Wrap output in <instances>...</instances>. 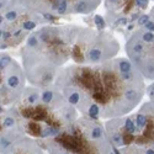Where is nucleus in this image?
<instances>
[{
    "label": "nucleus",
    "mask_w": 154,
    "mask_h": 154,
    "mask_svg": "<svg viewBox=\"0 0 154 154\" xmlns=\"http://www.w3.org/2000/svg\"><path fill=\"white\" fill-rule=\"evenodd\" d=\"M84 116L117 119L130 113L143 99L144 76L127 58L63 68L51 86Z\"/></svg>",
    "instance_id": "obj_1"
},
{
    "label": "nucleus",
    "mask_w": 154,
    "mask_h": 154,
    "mask_svg": "<svg viewBox=\"0 0 154 154\" xmlns=\"http://www.w3.org/2000/svg\"><path fill=\"white\" fill-rule=\"evenodd\" d=\"M102 35L104 31L72 25H45L31 32L21 49L27 82L41 89L51 88L70 59L80 66L91 64L90 52Z\"/></svg>",
    "instance_id": "obj_2"
},
{
    "label": "nucleus",
    "mask_w": 154,
    "mask_h": 154,
    "mask_svg": "<svg viewBox=\"0 0 154 154\" xmlns=\"http://www.w3.org/2000/svg\"><path fill=\"white\" fill-rule=\"evenodd\" d=\"M8 111L23 134L37 139L53 138L78 120L76 109L53 88H25Z\"/></svg>",
    "instance_id": "obj_3"
},
{
    "label": "nucleus",
    "mask_w": 154,
    "mask_h": 154,
    "mask_svg": "<svg viewBox=\"0 0 154 154\" xmlns=\"http://www.w3.org/2000/svg\"><path fill=\"white\" fill-rule=\"evenodd\" d=\"M49 154H110L111 143L100 121L82 116L56 137L38 139Z\"/></svg>",
    "instance_id": "obj_4"
},
{
    "label": "nucleus",
    "mask_w": 154,
    "mask_h": 154,
    "mask_svg": "<svg viewBox=\"0 0 154 154\" xmlns=\"http://www.w3.org/2000/svg\"><path fill=\"white\" fill-rule=\"evenodd\" d=\"M148 15L149 21L128 38L126 52L140 74L146 79L154 80V6Z\"/></svg>",
    "instance_id": "obj_5"
},
{
    "label": "nucleus",
    "mask_w": 154,
    "mask_h": 154,
    "mask_svg": "<svg viewBox=\"0 0 154 154\" xmlns=\"http://www.w3.org/2000/svg\"><path fill=\"white\" fill-rule=\"evenodd\" d=\"M25 6L51 21L56 17L73 14H90L100 4L101 0H19Z\"/></svg>",
    "instance_id": "obj_6"
},
{
    "label": "nucleus",
    "mask_w": 154,
    "mask_h": 154,
    "mask_svg": "<svg viewBox=\"0 0 154 154\" xmlns=\"http://www.w3.org/2000/svg\"><path fill=\"white\" fill-rule=\"evenodd\" d=\"M2 80L0 94L2 105H12L25 90V82L27 80L23 68L9 54H2L0 58Z\"/></svg>",
    "instance_id": "obj_7"
},
{
    "label": "nucleus",
    "mask_w": 154,
    "mask_h": 154,
    "mask_svg": "<svg viewBox=\"0 0 154 154\" xmlns=\"http://www.w3.org/2000/svg\"><path fill=\"white\" fill-rule=\"evenodd\" d=\"M105 6L107 10V19L116 22L120 19H127L125 15L131 12L134 6H137L136 0H105ZM138 8V6H137Z\"/></svg>",
    "instance_id": "obj_8"
},
{
    "label": "nucleus",
    "mask_w": 154,
    "mask_h": 154,
    "mask_svg": "<svg viewBox=\"0 0 154 154\" xmlns=\"http://www.w3.org/2000/svg\"><path fill=\"white\" fill-rule=\"evenodd\" d=\"M6 154H43V150L37 140L23 136Z\"/></svg>",
    "instance_id": "obj_9"
},
{
    "label": "nucleus",
    "mask_w": 154,
    "mask_h": 154,
    "mask_svg": "<svg viewBox=\"0 0 154 154\" xmlns=\"http://www.w3.org/2000/svg\"><path fill=\"white\" fill-rule=\"evenodd\" d=\"M120 150L122 154H144V149L136 146V144L122 147V148H120Z\"/></svg>",
    "instance_id": "obj_10"
},
{
    "label": "nucleus",
    "mask_w": 154,
    "mask_h": 154,
    "mask_svg": "<svg viewBox=\"0 0 154 154\" xmlns=\"http://www.w3.org/2000/svg\"><path fill=\"white\" fill-rule=\"evenodd\" d=\"M94 22H95V25L97 26V29H99V30L105 29V26H106L105 20L102 19V16H100V15H96V16L94 17Z\"/></svg>",
    "instance_id": "obj_11"
},
{
    "label": "nucleus",
    "mask_w": 154,
    "mask_h": 154,
    "mask_svg": "<svg viewBox=\"0 0 154 154\" xmlns=\"http://www.w3.org/2000/svg\"><path fill=\"white\" fill-rule=\"evenodd\" d=\"M148 21H149V15H142V16H140V17L138 19V21H137L138 27L144 26V25H146Z\"/></svg>",
    "instance_id": "obj_12"
},
{
    "label": "nucleus",
    "mask_w": 154,
    "mask_h": 154,
    "mask_svg": "<svg viewBox=\"0 0 154 154\" xmlns=\"http://www.w3.org/2000/svg\"><path fill=\"white\" fill-rule=\"evenodd\" d=\"M148 3H149V0H136V4H137V6H138L139 10H144V9H147Z\"/></svg>",
    "instance_id": "obj_13"
},
{
    "label": "nucleus",
    "mask_w": 154,
    "mask_h": 154,
    "mask_svg": "<svg viewBox=\"0 0 154 154\" xmlns=\"http://www.w3.org/2000/svg\"><path fill=\"white\" fill-rule=\"evenodd\" d=\"M144 154H154V148H148L144 150Z\"/></svg>",
    "instance_id": "obj_14"
},
{
    "label": "nucleus",
    "mask_w": 154,
    "mask_h": 154,
    "mask_svg": "<svg viewBox=\"0 0 154 154\" xmlns=\"http://www.w3.org/2000/svg\"><path fill=\"white\" fill-rule=\"evenodd\" d=\"M110 154H115V153H113V152H112V150H111V153H110Z\"/></svg>",
    "instance_id": "obj_15"
},
{
    "label": "nucleus",
    "mask_w": 154,
    "mask_h": 154,
    "mask_svg": "<svg viewBox=\"0 0 154 154\" xmlns=\"http://www.w3.org/2000/svg\"><path fill=\"white\" fill-rule=\"evenodd\" d=\"M152 102H153V104H154V100H152Z\"/></svg>",
    "instance_id": "obj_16"
}]
</instances>
